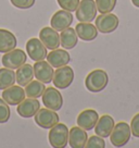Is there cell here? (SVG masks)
Instances as JSON below:
<instances>
[{"mask_svg": "<svg viewBox=\"0 0 139 148\" xmlns=\"http://www.w3.org/2000/svg\"><path fill=\"white\" fill-rule=\"evenodd\" d=\"M120 20L113 13H101L96 18V27L98 32L102 34H109L114 32L119 27Z\"/></svg>", "mask_w": 139, "mask_h": 148, "instance_id": "cell-5", "label": "cell"}, {"mask_svg": "<svg viewBox=\"0 0 139 148\" xmlns=\"http://www.w3.org/2000/svg\"><path fill=\"white\" fill-rule=\"evenodd\" d=\"M130 131H132V134L134 135L135 137H138L139 138V113L135 114V116L132 119Z\"/></svg>", "mask_w": 139, "mask_h": 148, "instance_id": "cell-31", "label": "cell"}, {"mask_svg": "<svg viewBox=\"0 0 139 148\" xmlns=\"http://www.w3.org/2000/svg\"><path fill=\"white\" fill-rule=\"evenodd\" d=\"M97 12L95 0H82L76 9V18L79 22H91L96 18Z\"/></svg>", "mask_w": 139, "mask_h": 148, "instance_id": "cell-6", "label": "cell"}, {"mask_svg": "<svg viewBox=\"0 0 139 148\" xmlns=\"http://www.w3.org/2000/svg\"><path fill=\"white\" fill-rule=\"evenodd\" d=\"M26 59H27V56L25 53V51L22 49H13V50L5 52L2 56L1 61L5 68L15 70L19 69L24 63H26Z\"/></svg>", "mask_w": 139, "mask_h": 148, "instance_id": "cell-7", "label": "cell"}, {"mask_svg": "<svg viewBox=\"0 0 139 148\" xmlns=\"http://www.w3.org/2000/svg\"><path fill=\"white\" fill-rule=\"evenodd\" d=\"M33 69H34V75H35V77L38 81H40V82L45 84L52 82L55 70H53L52 65L48 61L47 62L45 60L36 61V63L34 64Z\"/></svg>", "mask_w": 139, "mask_h": 148, "instance_id": "cell-11", "label": "cell"}, {"mask_svg": "<svg viewBox=\"0 0 139 148\" xmlns=\"http://www.w3.org/2000/svg\"><path fill=\"white\" fill-rule=\"evenodd\" d=\"M18 46V39L13 33L8 29L0 28V52L5 53L8 51L15 49Z\"/></svg>", "mask_w": 139, "mask_h": 148, "instance_id": "cell-21", "label": "cell"}, {"mask_svg": "<svg viewBox=\"0 0 139 148\" xmlns=\"http://www.w3.org/2000/svg\"><path fill=\"white\" fill-rule=\"evenodd\" d=\"M117 0H96L97 10L100 13H110L116 5Z\"/></svg>", "mask_w": 139, "mask_h": 148, "instance_id": "cell-26", "label": "cell"}, {"mask_svg": "<svg viewBox=\"0 0 139 148\" xmlns=\"http://www.w3.org/2000/svg\"><path fill=\"white\" fill-rule=\"evenodd\" d=\"M44 106L51 109V110L58 111L63 106V97L61 92L55 87H48L45 89L44 94L42 95Z\"/></svg>", "mask_w": 139, "mask_h": 148, "instance_id": "cell-9", "label": "cell"}, {"mask_svg": "<svg viewBox=\"0 0 139 148\" xmlns=\"http://www.w3.org/2000/svg\"><path fill=\"white\" fill-rule=\"evenodd\" d=\"M58 5H60L63 10L70 11V12H74L76 11L77 7L79 5V0H57Z\"/></svg>", "mask_w": 139, "mask_h": 148, "instance_id": "cell-28", "label": "cell"}, {"mask_svg": "<svg viewBox=\"0 0 139 148\" xmlns=\"http://www.w3.org/2000/svg\"><path fill=\"white\" fill-rule=\"evenodd\" d=\"M39 39L48 49L51 50L58 49L60 47V35L58 34V31L52 27L42 28L39 32Z\"/></svg>", "mask_w": 139, "mask_h": 148, "instance_id": "cell-13", "label": "cell"}, {"mask_svg": "<svg viewBox=\"0 0 139 148\" xmlns=\"http://www.w3.org/2000/svg\"><path fill=\"white\" fill-rule=\"evenodd\" d=\"M27 56L33 61H42L47 58V47L39 38H29L26 42Z\"/></svg>", "mask_w": 139, "mask_h": 148, "instance_id": "cell-10", "label": "cell"}, {"mask_svg": "<svg viewBox=\"0 0 139 148\" xmlns=\"http://www.w3.org/2000/svg\"><path fill=\"white\" fill-rule=\"evenodd\" d=\"M114 119L109 114H103L99 118L97 124L95 126V133L103 138L109 137L111 134L112 130L114 127Z\"/></svg>", "mask_w": 139, "mask_h": 148, "instance_id": "cell-20", "label": "cell"}, {"mask_svg": "<svg viewBox=\"0 0 139 148\" xmlns=\"http://www.w3.org/2000/svg\"><path fill=\"white\" fill-rule=\"evenodd\" d=\"M73 23V14L66 10H59L52 15L50 20L51 27L58 32H62L63 29L70 27Z\"/></svg>", "mask_w": 139, "mask_h": 148, "instance_id": "cell-12", "label": "cell"}, {"mask_svg": "<svg viewBox=\"0 0 139 148\" xmlns=\"http://www.w3.org/2000/svg\"><path fill=\"white\" fill-rule=\"evenodd\" d=\"M15 82V72L13 70L8 68L0 69V90H3L5 88L12 86Z\"/></svg>", "mask_w": 139, "mask_h": 148, "instance_id": "cell-25", "label": "cell"}, {"mask_svg": "<svg viewBox=\"0 0 139 148\" xmlns=\"http://www.w3.org/2000/svg\"><path fill=\"white\" fill-rule=\"evenodd\" d=\"M88 135L79 126H73L69 131V144L72 148H84L86 146Z\"/></svg>", "mask_w": 139, "mask_h": 148, "instance_id": "cell-18", "label": "cell"}, {"mask_svg": "<svg viewBox=\"0 0 139 148\" xmlns=\"http://www.w3.org/2000/svg\"><path fill=\"white\" fill-rule=\"evenodd\" d=\"M78 42V37L75 32V28H72L71 26L63 29L60 35V45L63 47L65 50H71L74 47H76Z\"/></svg>", "mask_w": 139, "mask_h": 148, "instance_id": "cell-22", "label": "cell"}, {"mask_svg": "<svg viewBox=\"0 0 139 148\" xmlns=\"http://www.w3.org/2000/svg\"><path fill=\"white\" fill-rule=\"evenodd\" d=\"M15 72V79L20 86H26L34 79V69L31 64L24 63Z\"/></svg>", "mask_w": 139, "mask_h": 148, "instance_id": "cell-23", "label": "cell"}, {"mask_svg": "<svg viewBox=\"0 0 139 148\" xmlns=\"http://www.w3.org/2000/svg\"><path fill=\"white\" fill-rule=\"evenodd\" d=\"M35 122L38 126L42 129H51L57 123H59V116L55 110L48 108H42L34 116Z\"/></svg>", "mask_w": 139, "mask_h": 148, "instance_id": "cell-8", "label": "cell"}, {"mask_svg": "<svg viewBox=\"0 0 139 148\" xmlns=\"http://www.w3.org/2000/svg\"><path fill=\"white\" fill-rule=\"evenodd\" d=\"M46 89L45 83L40 81H31L29 83L25 86V95L31 98H39L42 96Z\"/></svg>", "mask_w": 139, "mask_h": 148, "instance_id": "cell-24", "label": "cell"}, {"mask_svg": "<svg viewBox=\"0 0 139 148\" xmlns=\"http://www.w3.org/2000/svg\"><path fill=\"white\" fill-rule=\"evenodd\" d=\"M132 3H133L135 7L139 8V0H132Z\"/></svg>", "mask_w": 139, "mask_h": 148, "instance_id": "cell-32", "label": "cell"}, {"mask_svg": "<svg viewBox=\"0 0 139 148\" xmlns=\"http://www.w3.org/2000/svg\"><path fill=\"white\" fill-rule=\"evenodd\" d=\"M2 99L9 106H18L20 102L25 99V90L22 86H10L3 89L2 92Z\"/></svg>", "mask_w": 139, "mask_h": 148, "instance_id": "cell-16", "label": "cell"}, {"mask_svg": "<svg viewBox=\"0 0 139 148\" xmlns=\"http://www.w3.org/2000/svg\"><path fill=\"white\" fill-rule=\"evenodd\" d=\"M73 81H74V71L69 65H63L55 71L52 82L58 89H65L70 87Z\"/></svg>", "mask_w": 139, "mask_h": 148, "instance_id": "cell-4", "label": "cell"}, {"mask_svg": "<svg viewBox=\"0 0 139 148\" xmlns=\"http://www.w3.org/2000/svg\"><path fill=\"white\" fill-rule=\"evenodd\" d=\"M109 75L104 70L97 69L91 71L85 79V86L91 92H100L108 86Z\"/></svg>", "mask_w": 139, "mask_h": 148, "instance_id": "cell-1", "label": "cell"}, {"mask_svg": "<svg viewBox=\"0 0 139 148\" xmlns=\"http://www.w3.org/2000/svg\"><path fill=\"white\" fill-rule=\"evenodd\" d=\"M132 131L130 125L126 122H119L114 125L110 134V140L114 147H123L129 142Z\"/></svg>", "mask_w": 139, "mask_h": 148, "instance_id": "cell-3", "label": "cell"}, {"mask_svg": "<svg viewBox=\"0 0 139 148\" xmlns=\"http://www.w3.org/2000/svg\"><path fill=\"white\" fill-rule=\"evenodd\" d=\"M10 119V108L9 105L0 98V123H7Z\"/></svg>", "mask_w": 139, "mask_h": 148, "instance_id": "cell-29", "label": "cell"}, {"mask_svg": "<svg viewBox=\"0 0 139 148\" xmlns=\"http://www.w3.org/2000/svg\"><path fill=\"white\" fill-rule=\"evenodd\" d=\"M39 109H40V103L37 100V98L28 97L27 99H24L18 105L16 111L20 116L27 119L35 116Z\"/></svg>", "mask_w": 139, "mask_h": 148, "instance_id": "cell-14", "label": "cell"}, {"mask_svg": "<svg viewBox=\"0 0 139 148\" xmlns=\"http://www.w3.org/2000/svg\"><path fill=\"white\" fill-rule=\"evenodd\" d=\"M47 61L52 65V68H61L63 65H66L71 61L70 53L64 49H55L50 53L47 55Z\"/></svg>", "mask_w": 139, "mask_h": 148, "instance_id": "cell-19", "label": "cell"}, {"mask_svg": "<svg viewBox=\"0 0 139 148\" xmlns=\"http://www.w3.org/2000/svg\"><path fill=\"white\" fill-rule=\"evenodd\" d=\"M75 32L77 34V37L84 42H91L98 36V29L96 25L90 22H79L75 26Z\"/></svg>", "mask_w": 139, "mask_h": 148, "instance_id": "cell-17", "label": "cell"}, {"mask_svg": "<svg viewBox=\"0 0 139 148\" xmlns=\"http://www.w3.org/2000/svg\"><path fill=\"white\" fill-rule=\"evenodd\" d=\"M86 148H104L106 147V142L103 137L99 136V135H93L90 136L87 139V143H86Z\"/></svg>", "mask_w": 139, "mask_h": 148, "instance_id": "cell-27", "label": "cell"}, {"mask_svg": "<svg viewBox=\"0 0 139 148\" xmlns=\"http://www.w3.org/2000/svg\"><path fill=\"white\" fill-rule=\"evenodd\" d=\"M49 143L55 148H64L69 144V129L63 123H57L49 132Z\"/></svg>", "mask_w": 139, "mask_h": 148, "instance_id": "cell-2", "label": "cell"}, {"mask_svg": "<svg viewBox=\"0 0 139 148\" xmlns=\"http://www.w3.org/2000/svg\"><path fill=\"white\" fill-rule=\"evenodd\" d=\"M98 120H99V114L97 111L93 109H86L79 113L76 121L79 127L84 129L85 131H90L95 129Z\"/></svg>", "mask_w": 139, "mask_h": 148, "instance_id": "cell-15", "label": "cell"}, {"mask_svg": "<svg viewBox=\"0 0 139 148\" xmlns=\"http://www.w3.org/2000/svg\"><path fill=\"white\" fill-rule=\"evenodd\" d=\"M11 3L18 9H29L35 5L36 0H10Z\"/></svg>", "mask_w": 139, "mask_h": 148, "instance_id": "cell-30", "label": "cell"}]
</instances>
